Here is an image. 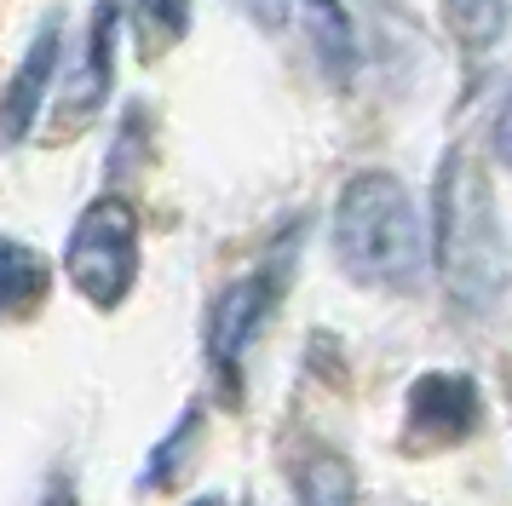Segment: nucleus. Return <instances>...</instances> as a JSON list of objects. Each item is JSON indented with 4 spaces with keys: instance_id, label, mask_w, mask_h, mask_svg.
<instances>
[{
    "instance_id": "f257e3e1",
    "label": "nucleus",
    "mask_w": 512,
    "mask_h": 506,
    "mask_svg": "<svg viewBox=\"0 0 512 506\" xmlns=\"http://www.w3.org/2000/svg\"><path fill=\"white\" fill-rule=\"evenodd\" d=\"M334 259L363 288H415L432 265V225L415 207L409 184L386 167H363L340 184L334 219H328Z\"/></svg>"
},
{
    "instance_id": "f03ea898",
    "label": "nucleus",
    "mask_w": 512,
    "mask_h": 506,
    "mask_svg": "<svg viewBox=\"0 0 512 506\" xmlns=\"http://www.w3.org/2000/svg\"><path fill=\"white\" fill-rule=\"evenodd\" d=\"M432 265H438L449 299L466 311H489L512 282L507 230H501L484 167L466 150L443 156L438 207H432Z\"/></svg>"
},
{
    "instance_id": "7ed1b4c3",
    "label": "nucleus",
    "mask_w": 512,
    "mask_h": 506,
    "mask_svg": "<svg viewBox=\"0 0 512 506\" xmlns=\"http://www.w3.org/2000/svg\"><path fill=\"white\" fill-rule=\"evenodd\" d=\"M139 265H144L139 207L127 196H98V202L81 207L70 248H64V271H70L75 294L93 299L98 311H116L139 282Z\"/></svg>"
},
{
    "instance_id": "20e7f679",
    "label": "nucleus",
    "mask_w": 512,
    "mask_h": 506,
    "mask_svg": "<svg viewBox=\"0 0 512 506\" xmlns=\"http://www.w3.org/2000/svg\"><path fill=\"white\" fill-rule=\"evenodd\" d=\"M484 420V403H478V386L466 374H420L409 397H403V426H409V443L415 449H449V443H466Z\"/></svg>"
},
{
    "instance_id": "39448f33",
    "label": "nucleus",
    "mask_w": 512,
    "mask_h": 506,
    "mask_svg": "<svg viewBox=\"0 0 512 506\" xmlns=\"http://www.w3.org/2000/svg\"><path fill=\"white\" fill-rule=\"evenodd\" d=\"M271 305H277V282H271V271L242 276V282H231L225 294L213 299L208 363L219 368V374H236V368H242V357H248L254 334L265 328V317H271Z\"/></svg>"
},
{
    "instance_id": "423d86ee",
    "label": "nucleus",
    "mask_w": 512,
    "mask_h": 506,
    "mask_svg": "<svg viewBox=\"0 0 512 506\" xmlns=\"http://www.w3.org/2000/svg\"><path fill=\"white\" fill-rule=\"evenodd\" d=\"M58 46H64V23L47 18V29L35 35L29 58L18 64L12 87H6V144H24L35 133V121L47 115V87H52V69H58Z\"/></svg>"
},
{
    "instance_id": "0eeeda50",
    "label": "nucleus",
    "mask_w": 512,
    "mask_h": 506,
    "mask_svg": "<svg viewBox=\"0 0 512 506\" xmlns=\"http://www.w3.org/2000/svg\"><path fill=\"white\" fill-rule=\"evenodd\" d=\"M294 18H300L311 58L334 87H346L351 69H357V23H351L346 0H294Z\"/></svg>"
},
{
    "instance_id": "6e6552de",
    "label": "nucleus",
    "mask_w": 512,
    "mask_h": 506,
    "mask_svg": "<svg viewBox=\"0 0 512 506\" xmlns=\"http://www.w3.org/2000/svg\"><path fill=\"white\" fill-rule=\"evenodd\" d=\"M116 12H121V0H104L98 18H93V29H87L81 75L70 81V98H64V115H70V121H87V115L104 104V92H110V64H116Z\"/></svg>"
},
{
    "instance_id": "1a4fd4ad",
    "label": "nucleus",
    "mask_w": 512,
    "mask_h": 506,
    "mask_svg": "<svg viewBox=\"0 0 512 506\" xmlns=\"http://www.w3.org/2000/svg\"><path fill=\"white\" fill-rule=\"evenodd\" d=\"M438 6L455 46H466V52H495L512 23V0H438Z\"/></svg>"
},
{
    "instance_id": "9d476101",
    "label": "nucleus",
    "mask_w": 512,
    "mask_h": 506,
    "mask_svg": "<svg viewBox=\"0 0 512 506\" xmlns=\"http://www.w3.org/2000/svg\"><path fill=\"white\" fill-rule=\"evenodd\" d=\"M294 495H300V506H357V478H351V466L334 449H317L300 466Z\"/></svg>"
},
{
    "instance_id": "9b49d317",
    "label": "nucleus",
    "mask_w": 512,
    "mask_h": 506,
    "mask_svg": "<svg viewBox=\"0 0 512 506\" xmlns=\"http://www.w3.org/2000/svg\"><path fill=\"white\" fill-rule=\"evenodd\" d=\"M41 294H47V259H35L24 242H6V311L24 317Z\"/></svg>"
},
{
    "instance_id": "f8f14e48",
    "label": "nucleus",
    "mask_w": 512,
    "mask_h": 506,
    "mask_svg": "<svg viewBox=\"0 0 512 506\" xmlns=\"http://www.w3.org/2000/svg\"><path fill=\"white\" fill-rule=\"evenodd\" d=\"M231 6L254 23V29H282V23L294 18V0H231Z\"/></svg>"
},
{
    "instance_id": "ddd939ff",
    "label": "nucleus",
    "mask_w": 512,
    "mask_h": 506,
    "mask_svg": "<svg viewBox=\"0 0 512 506\" xmlns=\"http://www.w3.org/2000/svg\"><path fill=\"white\" fill-rule=\"evenodd\" d=\"M495 161H507L512 167V87H507V98H501V110H495Z\"/></svg>"
},
{
    "instance_id": "4468645a",
    "label": "nucleus",
    "mask_w": 512,
    "mask_h": 506,
    "mask_svg": "<svg viewBox=\"0 0 512 506\" xmlns=\"http://www.w3.org/2000/svg\"><path fill=\"white\" fill-rule=\"evenodd\" d=\"M41 506H75V489H70L64 478H58V483L47 489V495H41Z\"/></svg>"
},
{
    "instance_id": "2eb2a0df",
    "label": "nucleus",
    "mask_w": 512,
    "mask_h": 506,
    "mask_svg": "<svg viewBox=\"0 0 512 506\" xmlns=\"http://www.w3.org/2000/svg\"><path fill=\"white\" fill-rule=\"evenodd\" d=\"M190 506H225V501H190Z\"/></svg>"
}]
</instances>
